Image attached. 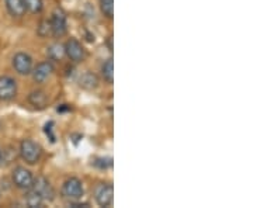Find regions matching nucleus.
Listing matches in <instances>:
<instances>
[{
	"mask_svg": "<svg viewBox=\"0 0 253 208\" xmlns=\"http://www.w3.org/2000/svg\"><path fill=\"white\" fill-rule=\"evenodd\" d=\"M20 156L27 165H36L40 162L41 156H42V149L41 146L34 142L33 139H23L20 142Z\"/></svg>",
	"mask_w": 253,
	"mask_h": 208,
	"instance_id": "f257e3e1",
	"label": "nucleus"
},
{
	"mask_svg": "<svg viewBox=\"0 0 253 208\" xmlns=\"http://www.w3.org/2000/svg\"><path fill=\"white\" fill-rule=\"evenodd\" d=\"M51 24V34L54 37H63L68 31V18L66 13L62 9H55L52 13V17L49 20Z\"/></svg>",
	"mask_w": 253,
	"mask_h": 208,
	"instance_id": "f03ea898",
	"label": "nucleus"
},
{
	"mask_svg": "<svg viewBox=\"0 0 253 208\" xmlns=\"http://www.w3.org/2000/svg\"><path fill=\"white\" fill-rule=\"evenodd\" d=\"M83 183L78 177H69L63 181L62 184V196L65 199L75 201V200L82 199L83 196Z\"/></svg>",
	"mask_w": 253,
	"mask_h": 208,
	"instance_id": "7ed1b4c3",
	"label": "nucleus"
},
{
	"mask_svg": "<svg viewBox=\"0 0 253 208\" xmlns=\"http://www.w3.org/2000/svg\"><path fill=\"white\" fill-rule=\"evenodd\" d=\"M94 200L100 207H110L114 201V187L111 183H100L94 190Z\"/></svg>",
	"mask_w": 253,
	"mask_h": 208,
	"instance_id": "20e7f679",
	"label": "nucleus"
},
{
	"mask_svg": "<svg viewBox=\"0 0 253 208\" xmlns=\"http://www.w3.org/2000/svg\"><path fill=\"white\" fill-rule=\"evenodd\" d=\"M11 179H13V183H14V186H16L17 189L28 190V189H31V186H33L34 176H33V173L30 172L28 169H26V167L17 166V167L13 170Z\"/></svg>",
	"mask_w": 253,
	"mask_h": 208,
	"instance_id": "39448f33",
	"label": "nucleus"
},
{
	"mask_svg": "<svg viewBox=\"0 0 253 208\" xmlns=\"http://www.w3.org/2000/svg\"><path fill=\"white\" fill-rule=\"evenodd\" d=\"M65 55L71 59L73 64H79L84 59V48L81 44V41H78L76 38H69L65 44Z\"/></svg>",
	"mask_w": 253,
	"mask_h": 208,
	"instance_id": "423d86ee",
	"label": "nucleus"
},
{
	"mask_svg": "<svg viewBox=\"0 0 253 208\" xmlns=\"http://www.w3.org/2000/svg\"><path fill=\"white\" fill-rule=\"evenodd\" d=\"M17 96V82L10 76H0V101H11Z\"/></svg>",
	"mask_w": 253,
	"mask_h": 208,
	"instance_id": "0eeeda50",
	"label": "nucleus"
},
{
	"mask_svg": "<svg viewBox=\"0 0 253 208\" xmlns=\"http://www.w3.org/2000/svg\"><path fill=\"white\" fill-rule=\"evenodd\" d=\"M31 189L38 193L44 199V201H52L55 199L54 187L51 186V183L44 176H37V179H34V181H33Z\"/></svg>",
	"mask_w": 253,
	"mask_h": 208,
	"instance_id": "6e6552de",
	"label": "nucleus"
},
{
	"mask_svg": "<svg viewBox=\"0 0 253 208\" xmlns=\"http://www.w3.org/2000/svg\"><path fill=\"white\" fill-rule=\"evenodd\" d=\"M13 68L18 75H23V76H27L31 75L33 71V58L26 52H17V54L13 56Z\"/></svg>",
	"mask_w": 253,
	"mask_h": 208,
	"instance_id": "1a4fd4ad",
	"label": "nucleus"
},
{
	"mask_svg": "<svg viewBox=\"0 0 253 208\" xmlns=\"http://www.w3.org/2000/svg\"><path fill=\"white\" fill-rule=\"evenodd\" d=\"M54 65L51 64L49 61H42L37 65L36 68H33L31 75H33V79L36 83H44L46 82L54 73Z\"/></svg>",
	"mask_w": 253,
	"mask_h": 208,
	"instance_id": "9d476101",
	"label": "nucleus"
},
{
	"mask_svg": "<svg viewBox=\"0 0 253 208\" xmlns=\"http://www.w3.org/2000/svg\"><path fill=\"white\" fill-rule=\"evenodd\" d=\"M28 101L36 109H45L46 106H48V94H46V91L37 89V90H33L28 94Z\"/></svg>",
	"mask_w": 253,
	"mask_h": 208,
	"instance_id": "9b49d317",
	"label": "nucleus"
},
{
	"mask_svg": "<svg viewBox=\"0 0 253 208\" xmlns=\"http://www.w3.org/2000/svg\"><path fill=\"white\" fill-rule=\"evenodd\" d=\"M4 3H6V9L10 13V16L13 17H23L27 11L23 0H4Z\"/></svg>",
	"mask_w": 253,
	"mask_h": 208,
	"instance_id": "f8f14e48",
	"label": "nucleus"
},
{
	"mask_svg": "<svg viewBox=\"0 0 253 208\" xmlns=\"http://www.w3.org/2000/svg\"><path fill=\"white\" fill-rule=\"evenodd\" d=\"M79 86L84 90H94L99 86V78L93 72H84L79 79Z\"/></svg>",
	"mask_w": 253,
	"mask_h": 208,
	"instance_id": "ddd939ff",
	"label": "nucleus"
},
{
	"mask_svg": "<svg viewBox=\"0 0 253 208\" xmlns=\"http://www.w3.org/2000/svg\"><path fill=\"white\" fill-rule=\"evenodd\" d=\"M46 55L51 61H61L65 56V46L59 42H55L46 48Z\"/></svg>",
	"mask_w": 253,
	"mask_h": 208,
	"instance_id": "4468645a",
	"label": "nucleus"
},
{
	"mask_svg": "<svg viewBox=\"0 0 253 208\" xmlns=\"http://www.w3.org/2000/svg\"><path fill=\"white\" fill-rule=\"evenodd\" d=\"M28 193L26 194V204H27V207L30 208H40L42 207V204H44V199L36 193V191L33 190V189H28Z\"/></svg>",
	"mask_w": 253,
	"mask_h": 208,
	"instance_id": "2eb2a0df",
	"label": "nucleus"
},
{
	"mask_svg": "<svg viewBox=\"0 0 253 208\" xmlns=\"http://www.w3.org/2000/svg\"><path fill=\"white\" fill-rule=\"evenodd\" d=\"M101 75H103V78H104V81L107 82V83H113L114 82V62H113V59L110 58L107 59L103 66H101Z\"/></svg>",
	"mask_w": 253,
	"mask_h": 208,
	"instance_id": "dca6fc26",
	"label": "nucleus"
},
{
	"mask_svg": "<svg viewBox=\"0 0 253 208\" xmlns=\"http://www.w3.org/2000/svg\"><path fill=\"white\" fill-rule=\"evenodd\" d=\"M23 3H24V6H26V9L28 11H31V13H41L42 9H44V3H42V0H23Z\"/></svg>",
	"mask_w": 253,
	"mask_h": 208,
	"instance_id": "f3484780",
	"label": "nucleus"
},
{
	"mask_svg": "<svg viewBox=\"0 0 253 208\" xmlns=\"http://www.w3.org/2000/svg\"><path fill=\"white\" fill-rule=\"evenodd\" d=\"M100 9L106 17L113 18V16H114V0H100Z\"/></svg>",
	"mask_w": 253,
	"mask_h": 208,
	"instance_id": "a211bd4d",
	"label": "nucleus"
},
{
	"mask_svg": "<svg viewBox=\"0 0 253 208\" xmlns=\"http://www.w3.org/2000/svg\"><path fill=\"white\" fill-rule=\"evenodd\" d=\"M37 34L40 37H42V38L51 34V24H49L48 20H42V21L40 23V26L37 28Z\"/></svg>",
	"mask_w": 253,
	"mask_h": 208,
	"instance_id": "6ab92c4d",
	"label": "nucleus"
},
{
	"mask_svg": "<svg viewBox=\"0 0 253 208\" xmlns=\"http://www.w3.org/2000/svg\"><path fill=\"white\" fill-rule=\"evenodd\" d=\"M111 165H113L111 158H99V159L94 161V166L99 167V169H107Z\"/></svg>",
	"mask_w": 253,
	"mask_h": 208,
	"instance_id": "aec40b11",
	"label": "nucleus"
},
{
	"mask_svg": "<svg viewBox=\"0 0 253 208\" xmlns=\"http://www.w3.org/2000/svg\"><path fill=\"white\" fill-rule=\"evenodd\" d=\"M69 207L87 208V207H90V204H89V203H78V200H75V201H71V203H69Z\"/></svg>",
	"mask_w": 253,
	"mask_h": 208,
	"instance_id": "412c9836",
	"label": "nucleus"
},
{
	"mask_svg": "<svg viewBox=\"0 0 253 208\" xmlns=\"http://www.w3.org/2000/svg\"><path fill=\"white\" fill-rule=\"evenodd\" d=\"M1 155H3V151L0 149V161H1Z\"/></svg>",
	"mask_w": 253,
	"mask_h": 208,
	"instance_id": "4be33fe9",
	"label": "nucleus"
}]
</instances>
